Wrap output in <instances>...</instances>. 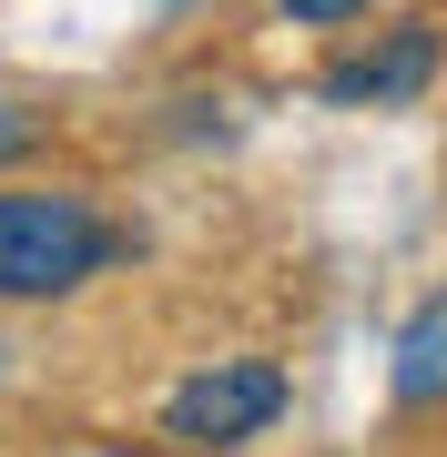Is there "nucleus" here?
Listing matches in <instances>:
<instances>
[{"instance_id": "obj_1", "label": "nucleus", "mask_w": 447, "mask_h": 457, "mask_svg": "<svg viewBox=\"0 0 447 457\" xmlns=\"http://www.w3.org/2000/svg\"><path fill=\"white\" fill-rule=\"evenodd\" d=\"M122 254H133V234L92 194H51V183L0 194V305H71Z\"/></svg>"}, {"instance_id": "obj_2", "label": "nucleus", "mask_w": 447, "mask_h": 457, "mask_svg": "<svg viewBox=\"0 0 447 457\" xmlns=\"http://www.w3.org/2000/svg\"><path fill=\"white\" fill-rule=\"evenodd\" d=\"M285 366L275 356H203L194 376H173V396H163V437L183 457H234V447H254V437H275V417H285Z\"/></svg>"}, {"instance_id": "obj_3", "label": "nucleus", "mask_w": 447, "mask_h": 457, "mask_svg": "<svg viewBox=\"0 0 447 457\" xmlns=\"http://www.w3.org/2000/svg\"><path fill=\"white\" fill-rule=\"evenodd\" d=\"M437 82V21H397V31H377V41H356L346 62H326V92L335 112H397V102H417Z\"/></svg>"}, {"instance_id": "obj_4", "label": "nucleus", "mask_w": 447, "mask_h": 457, "mask_svg": "<svg viewBox=\"0 0 447 457\" xmlns=\"http://www.w3.org/2000/svg\"><path fill=\"white\" fill-rule=\"evenodd\" d=\"M386 386H397V407H447V285H437V295H417V315L397 326Z\"/></svg>"}, {"instance_id": "obj_5", "label": "nucleus", "mask_w": 447, "mask_h": 457, "mask_svg": "<svg viewBox=\"0 0 447 457\" xmlns=\"http://www.w3.org/2000/svg\"><path fill=\"white\" fill-rule=\"evenodd\" d=\"M41 132H51V112H31L21 92H0V173H11V163H31V153H41Z\"/></svg>"}, {"instance_id": "obj_6", "label": "nucleus", "mask_w": 447, "mask_h": 457, "mask_svg": "<svg viewBox=\"0 0 447 457\" xmlns=\"http://www.w3.org/2000/svg\"><path fill=\"white\" fill-rule=\"evenodd\" d=\"M275 11L295 21V31H346V21H366L377 0H275Z\"/></svg>"}]
</instances>
